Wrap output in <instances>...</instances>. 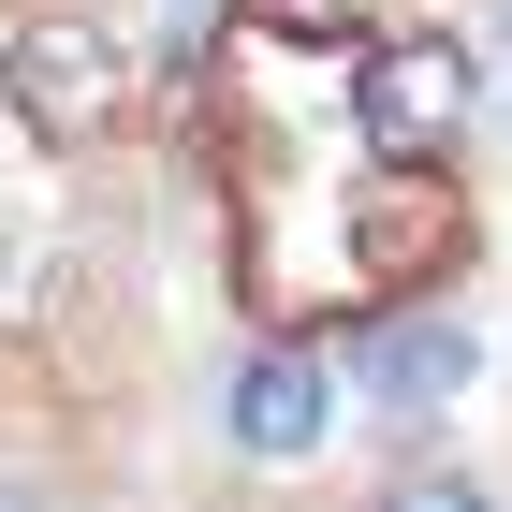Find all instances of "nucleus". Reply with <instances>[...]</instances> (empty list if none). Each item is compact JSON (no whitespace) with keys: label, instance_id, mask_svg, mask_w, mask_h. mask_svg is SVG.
I'll return each instance as SVG.
<instances>
[{"label":"nucleus","instance_id":"1","mask_svg":"<svg viewBox=\"0 0 512 512\" xmlns=\"http://www.w3.org/2000/svg\"><path fill=\"white\" fill-rule=\"evenodd\" d=\"M118 30H103V15H30V30L0 44V103H15V118L44 132V147H88V132L118 118Z\"/></svg>","mask_w":512,"mask_h":512},{"label":"nucleus","instance_id":"2","mask_svg":"<svg viewBox=\"0 0 512 512\" xmlns=\"http://www.w3.org/2000/svg\"><path fill=\"white\" fill-rule=\"evenodd\" d=\"M469 103H483V74L469 59H454V44H381V59H366L352 74V118H366V147L381 161H425V147H454V132H469Z\"/></svg>","mask_w":512,"mask_h":512},{"label":"nucleus","instance_id":"3","mask_svg":"<svg viewBox=\"0 0 512 512\" xmlns=\"http://www.w3.org/2000/svg\"><path fill=\"white\" fill-rule=\"evenodd\" d=\"M469 366H483V337H469L454 308H410V322H381V337H366V395H381L395 425L454 410V395H469Z\"/></svg>","mask_w":512,"mask_h":512},{"label":"nucleus","instance_id":"4","mask_svg":"<svg viewBox=\"0 0 512 512\" xmlns=\"http://www.w3.org/2000/svg\"><path fill=\"white\" fill-rule=\"evenodd\" d=\"M454 235H469V220H454V191H439L425 161H395L381 191H366V220H352V249H366V278H381V293H410L425 264H454Z\"/></svg>","mask_w":512,"mask_h":512},{"label":"nucleus","instance_id":"5","mask_svg":"<svg viewBox=\"0 0 512 512\" xmlns=\"http://www.w3.org/2000/svg\"><path fill=\"white\" fill-rule=\"evenodd\" d=\"M322 410H337V381H322L308 352H264V366H235V454H308L322 439Z\"/></svg>","mask_w":512,"mask_h":512},{"label":"nucleus","instance_id":"6","mask_svg":"<svg viewBox=\"0 0 512 512\" xmlns=\"http://www.w3.org/2000/svg\"><path fill=\"white\" fill-rule=\"evenodd\" d=\"M381 512H498V498H483V483L469 469H410V483H395V498Z\"/></svg>","mask_w":512,"mask_h":512},{"label":"nucleus","instance_id":"7","mask_svg":"<svg viewBox=\"0 0 512 512\" xmlns=\"http://www.w3.org/2000/svg\"><path fill=\"white\" fill-rule=\"evenodd\" d=\"M0 512H30V483H0Z\"/></svg>","mask_w":512,"mask_h":512}]
</instances>
